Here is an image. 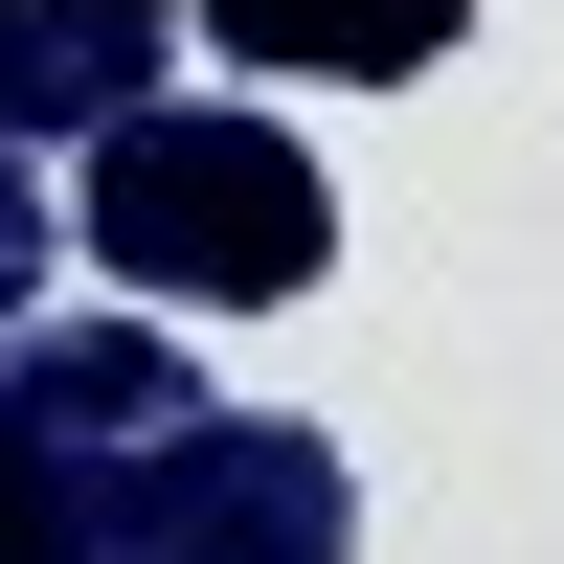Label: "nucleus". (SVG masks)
<instances>
[{
	"label": "nucleus",
	"mask_w": 564,
	"mask_h": 564,
	"mask_svg": "<svg viewBox=\"0 0 564 564\" xmlns=\"http://www.w3.org/2000/svg\"><path fill=\"white\" fill-rule=\"evenodd\" d=\"M226 45H249V68H430V45H452V0H406V23H226Z\"/></svg>",
	"instance_id": "5"
},
{
	"label": "nucleus",
	"mask_w": 564,
	"mask_h": 564,
	"mask_svg": "<svg viewBox=\"0 0 564 564\" xmlns=\"http://www.w3.org/2000/svg\"><path fill=\"white\" fill-rule=\"evenodd\" d=\"M113 564H361V452L316 406H204V430H159Z\"/></svg>",
	"instance_id": "3"
},
{
	"label": "nucleus",
	"mask_w": 564,
	"mask_h": 564,
	"mask_svg": "<svg viewBox=\"0 0 564 564\" xmlns=\"http://www.w3.org/2000/svg\"><path fill=\"white\" fill-rule=\"evenodd\" d=\"M45 249H68V226H45V159H0V339L45 316Z\"/></svg>",
	"instance_id": "6"
},
{
	"label": "nucleus",
	"mask_w": 564,
	"mask_h": 564,
	"mask_svg": "<svg viewBox=\"0 0 564 564\" xmlns=\"http://www.w3.org/2000/svg\"><path fill=\"white\" fill-rule=\"evenodd\" d=\"M159 68H181L159 0H0V159H23V135H113V113H159Z\"/></svg>",
	"instance_id": "4"
},
{
	"label": "nucleus",
	"mask_w": 564,
	"mask_h": 564,
	"mask_svg": "<svg viewBox=\"0 0 564 564\" xmlns=\"http://www.w3.org/2000/svg\"><path fill=\"white\" fill-rule=\"evenodd\" d=\"M159 430H204L181 316H23L0 339V564H113Z\"/></svg>",
	"instance_id": "2"
},
{
	"label": "nucleus",
	"mask_w": 564,
	"mask_h": 564,
	"mask_svg": "<svg viewBox=\"0 0 564 564\" xmlns=\"http://www.w3.org/2000/svg\"><path fill=\"white\" fill-rule=\"evenodd\" d=\"M68 249L113 271V316H294L339 271V181L271 113H113L68 181Z\"/></svg>",
	"instance_id": "1"
}]
</instances>
